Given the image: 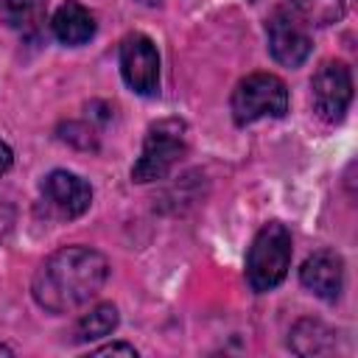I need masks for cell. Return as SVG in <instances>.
I'll return each mask as SVG.
<instances>
[{"label": "cell", "instance_id": "obj_1", "mask_svg": "<svg viewBox=\"0 0 358 358\" xmlns=\"http://www.w3.org/2000/svg\"><path fill=\"white\" fill-rule=\"evenodd\" d=\"M109 263L90 246H64L53 252L34 274V299L50 313H70L87 305L106 282Z\"/></svg>", "mask_w": 358, "mask_h": 358}, {"label": "cell", "instance_id": "obj_2", "mask_svg": "<svg viewBox=\"0 0 358 358\" xmlns=\"http://www.w3.org/2000/svg\"><path fill=\"white\" fill-rule=\"evenodd\" d=\"M288 266H291V232L285 229V224L271 221L255 235L246 257V280L252 291L263 294L277 288L285 280Z\"/></svg>", "mask_w": 358, "mask_h": 358}, {"label": "cell", "instance_id": "obj_3", "mask_svg": "<svg viewBox=\"0 0 358 358\" xmlns=\"http://www.w3.org/2000/svg\"><path fill=\"white\" fill-rule=\"evenodd\" d=\"M187 154V126L176 117L157 120L143 143V151L131 168V179L145 185L168 176V171Z\"/></svg>", "mask_w": 358, "mask_h": 358}, {"label": "cell", "instance_id": "obj_4", "mask_svg": "<svg viewBox=\"0 0 358 358\" xmlns=\"http://www.w3.org/2000/svg\"><path fill=\"white\" fill-rule=\"evenodd\" d=\"M288 112V90L282 78L271 73L246 76L232 92V117L238 126L255 123L260 117H282Z\"/></svg>", "mask_w": 358, "mask_h": 358}, {"label": "cell", "instance_id": "obj_5", "mask_svg": "<svg viewBox=\"0 0 358 358\" xmlns=\"http://www.w3.org/2000/svg\"><path fill=\"white\" fill-rule=\"evenodd\" d=\"M120 73L137 95H157L159 90V56L145 34H129L120 42Z\"/></svg>", "mask_w": 358, "mask_h": 358}, {"label": "cell", "instance_id": "obj_6", "mask_svg": "<svg viewBox=\"0 0 358 358\" xmlns=\"http://www.w3.org/2000/svg\"><path fill=\"white\" fill-rule=\"evenodd\" d=\"M268 50L271 56L285 64V67H299L308 53H310V36H308V28L305 22L288 11V8H277L271 17H268Z\"/></svg>", "mask_w": 358, "mask_h": 358}, {"label": "cell", "instance_id": "obj_7", "mask_svg": "<svg viewBox=\"0 0 358 358\" xmlns=\"http://www.w3.org/2000/svg\"><path fill=\"white\" fill-rule=\"evenodd\" d=\"M310 87H313L316 112L324 120H330V123L341 120L344 112H347V106H350V101H352V76H350V67L341 64V62H324L316 70Z\"/></svg>", "mask_w": 358, "mask_h": 358}, {"label": "cell", "instance_id": "obj_8", "mask_svg": "<svg viewBox=\"0 0 358 358\" xmlns=\"http://www.w3.org/2000/svg\"><path fill=\"white\" fill-rule=\"evenodd\" d=\"M42 196H45L48 207H53L56 215H62V218H78L92 201L90 185L70 171L48 173V179L42 182Z\"/></svg>", "mask_w": 358, "mask_h": 358}, {"label": "cell", "instance_id": "obj_9", "mask_svg": "<svg viewBox=\"0 0 358 358\" xmlns=\"http://www.w3.org/2000/svg\"><path fill=\"white\" fill-rule=\"evenodd\" d=\"M299 280H302V285H305L310 294H316L319 299L333 302V299H338L341 285H344V263H341V257H338L336 252H330V249L313 252V255L302 263Z\"/></svg>", "mask_w": 358, "mask_h": 358}, {"label": "cell", "instance_id": "obj_10", "mask_svg": "<svg viewBox=\"0 0 358 358\" xmlns=\"http://www.w3.org/2000/svg\"><path fill=\"white\" fill-rule=\"evenodd\" d=\"M50 28H53V36L62 45H84L95 34V17L81 3L67 0L64 6L56 8V14L50 20Z\"/></svg>", "mask_w": 358, "mask_h": 358}, {"label": "cell", "instance_id": "obj_11", "mask_svg": "<svg viewBox=\"0 0 358 358\" xmlns=\"http://www.w3.org/2000/svg\"><path fill=\"white\" fill-rule=\"evenodd\" d=\"M45 17H48L45 0H3L6 25L22 36H36L45 25Z\"/></svg>", "mask_w": 358, "mask_h": 358}, {"label": "cell", "instance_id": "obj_12", "mask_svg": "<svg viewBox=\"0 0 358 358\" xmlns=\"http://www.w3.org/2000/svg\"><path fill=\"white\" fill-rule=\"evenodd\" d=\"M291 347L299 355H322L333 350V330H327L322 322H299L291 333Z\"/></svg>", "mask_w": 358, "mask_h": 358}, {"label": "cell", "instance_id": "obj_13", "mask_svg": "<svg viewBox=\"0 0 358 358\" xmlns=\"http://www.w3.org/2000/svg\"><path fill=\"white\" fill-rule=\"evenodd\" d=\"M117 327V308L103 302L98 308H92L90 313H84L76 324V341H95V338H103L109 336L112 330Z\"/></svg>", "mask_w": 358, "mask_h": 358}, {"label": "cell", "instance_id": "obj_14", "mask_svg": "<svg viewBox=\"0 0 358 358\" xmlns=\"http://www.w3.org/2000/svg\"><path fill=\"white\" fill-rule=\"evenodd\" d=\"M296 3L308 14V20H313L316 25H327V22H333L344 14L341 0H296Z\"/></svg>", "mask_w": 358, "mask_h": 358}, {"label": "cell", "instance_id": "obj_15", "mask_svg": "<svg viewBox=\"0 0 358 358\" xmlns=\"http://www.w3.org/2000/svg\"><path fill=\"white\" fill-rule=\"evenodd\" d=\"M92 355H129V358H134L137 350H134L131 344H106V347L92 350Z\"/></svg>", "mask_w": 358, "mask_h": 358}, {"label": "cell", "instance_id": "obj_16", "mask_svg": "<svg viewBox=\"0 0 358 358\" xmlns=\"http://www.w3.org/2000/svg\"><path fill=\"white\" fill-rule=\"evenodd\" d=\"M11 224H14V207H11L6 199H0V238L8 235Z\"/></svg>", "mask_w": 358, "mask_h": 358}, {"label": "cell", "instance_id": "obj_17", "mask_svg": "<svg viewBox=\"0 0 358 358\" xmlns=\"http://www.w3.org/2000/svg\"><path fill=\"white\" fill-rule=\"evenodd\" d=\"M8 168H11V148L0 140V176H3Z\"/></svg>", "mask_w": 358, "mask_h": 358}, {"label": "cell", "instance_id": "obj_18", "mask_svg": "<svg viewBox=\"0 0 358 358\" xmlns=\"http://www.w3.org/2000/svg\"><path fill=\"white\" fill-rule=\"evenodd\" d=\"M0 355H11V347H6V344H0Z\"/></svg>", "mask_w": 358, "mask_h": 358}]
</instances>
